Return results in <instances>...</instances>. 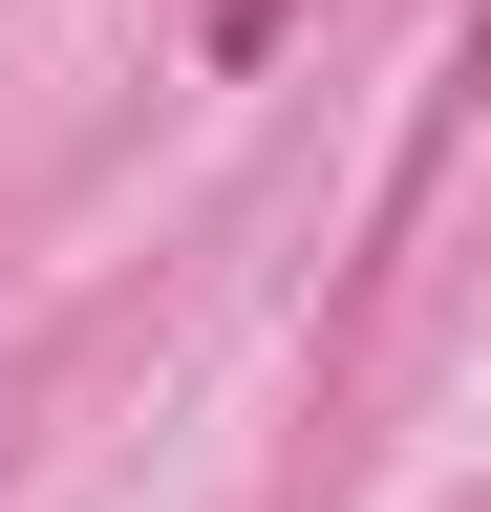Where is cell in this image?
Returning <instances> with one entry per match:
<instances>
[{
	"mask_svg": "<svg viewBox=\"0 0 491 512\" xmlns=\"http://www.w3.org/2000/svg\"><path fill=\"white\" fill-rule=\"evenodd\" d=\"M257 43H278V0H214V64H257Z\"/></svg>",
	"mask_w": 491,
	"mask_h": 512,
	"instance_id": "obj_1",
	"label": "cell"
}]
</instances>
